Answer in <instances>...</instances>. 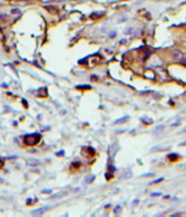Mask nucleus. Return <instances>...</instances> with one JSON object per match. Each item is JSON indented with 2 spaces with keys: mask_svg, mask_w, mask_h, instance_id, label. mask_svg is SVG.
Masks as SVG:
<instances>
[{
  "mask_svg": "<svg viewBox=\"0 0 186 217\" xmlns=\"http://www.w3.org/2000/svg\"><path fill=\"white\" fill-rule=\"evenodd\" d=\"M26 137H29V139H25V141H24L25 144H26V145H31L32 146V145H35V144L40 141L41 135L40 134H31Z\"/></svg>",
  "mask_w": 186,
  "mask_h": 217,
  "instance_id": "1",
  "label": "nucleus"
},
{
  "mask_svg": "<svg viewBox=\"0 0 186 217\" xmlns=\"http://www.w3.org/2000/svg\"><path fill=\"white\" fill-rule=\"evenodd\" d=\"M171 57H172L173 60H176V61H179V60L183 58V53H182L179 49H174L171 53Z\"/></svg>",
  "mask_w": 186,
  "mask_h": 217,
  "instance_id": "2",
  "label": "nucleus"
},
{
  "mask_svg": "<svg viewBox=\"0 0 186 217\" xmlns=\"http://www.w3.org/2000/svg\"><path fill=\"white\" fill-rule=\"evenodd\" d=\"M179 61H181V63H182V64H184V66H186V58H182V59L179 60Z\"/></svg>",
  "mask_w": 186,
  "mask_h": 217,
  "instance_id": "3",
  "label": "nucleus"
}]
</instances>
